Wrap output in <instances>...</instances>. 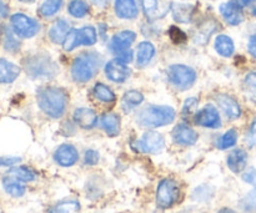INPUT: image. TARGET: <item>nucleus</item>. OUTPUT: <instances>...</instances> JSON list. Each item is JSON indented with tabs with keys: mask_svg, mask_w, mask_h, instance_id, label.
Instances as JSON below:
<instances>
[{
	"mask_svg": "<svg viewBox=\"0 0 256 213\" xmlns=\"http://www.w3.org/2000/svg\"><path fill=\"white\" fill-rule=\"evenodd\" d=\"M170 10L172 12V16L179 22H189L194 14V6L189 4H178L172 2Z\"/></svg>",
	"mask_w": 256,
	"mask_h": 213,
	"instance_id": "obj_27",
	"label": "nucleus"
},
{
	"mask_svg": "<svg viewBox=\"0 0 256 213\" xmlns=\"http://www.w3.org/2000/svg\"><path fill=\"white\" fill-rule=\"evenodd\" d=\"M176 117V111L165 105H148L136 115V121L140 126L155 129L172 124Z\"/></svg>",
	"mask_w": 256,
	"mask_h": 213,
	"instance_id": "obj_2",
	"label": "nucleus"
},
{
	"mask_svg": "<svg viewBox=\"0 0 256 213\" xmlns=\"http://www.w3.org/2000/svg\"><path fill=\"white\" fill-rule=\"evenodd\" d=\"M220 14L224 17L225 21L230 25H239L244 21L242 6L235 0L220 5Z\"/></svg>",
	"mask_w": 256,
	"mask_h": 213,
	"instance_id": "obj_16",
	"label": "nucleus"
},
{
	"mask_svg": "<svg viewBox=\"0 0 256 213\" xmlns=\"http://www.w3.org/2000/svg\"><path fill=\"white\" fill-rule=\"evenodd\" d=\"M70 31L69 24L66 22V20L59 19L52 25L49 30V37L52 42L55 44H62L65 40V37L68 36Z\"/></svg>",
	"mask_w": 256,
	"mask_h": 213,
	"instance_id": "obj_23",
	"label": "nucleus"
},
{
	"mask_svg": "<svg viewBox=\"0 0 256 213\" xmlns=\"http://www.w3.org/2000/svg\"><path fill=\"white\" fill-rule=\"evenodd\" d=\"M62 6V0H45L40 6L39 12L42 16L49 17L56 14Z\"/></svg>",
	"mask_w": 256,
	"mask_h": 213,
	"instance_id": "obj_33",
	"label": "nucleus"
},
{
	"mask_svg": "<svg viewBox=\"0 0 256 213\" xmlns=\"http://www.w3.org/2000/svg\"><path fill=\"white\" fill-rule=\"evenodd\" d=\"M248 50L252 54V56H254L256 59V34L252 35L249 37V42H248Z\"/></svg>",
	"mask_w": 256,
	"mask_h": 213,
	"instance_id": "obj_44",
	"label": "nucleus"
},
{
	"mask_svg": "<svg viewBox=\"0 0 256 213\" xmlns=\"http://www.w3.org/2000/svg\"><path fill=\"white\" fill-rule=\"evenodd\" d=\"M142 7V11L148 19L156 20L162 19L169 12L172 4L166 0H139Z\"/></svg>",
	"mask_w": 256,
	"mask_h": 213,
	"instance_id": "obj_12",
	"label": "nucleus"
},
{
	"mask_svg": "<svg viewBox=\"0 0 256 213\" xmlns=\"http://www.w3.org/2000/svg\"><path fill=\"white\" fill-rule=\"evenodd\" d=\"M248 141L250 142V145L255 144L256 142V120L252 124L249 130V134H248Z\"/></svg>",
	"mask_w": 256,
	"mask_h": 213,
	"instance_id": "obj_45",
	"label": "nucleus"
},
{
	"mask_svg": "<svg viewBox=\"0 0 256 213\" xmlns=\"http://www.w3.org/2000/svg\"><path fill=\"white\" fill-rule=\"evenodd\" d=\"M99 160H100V155L99 152L95 151V150H88V151L85 152L84 162L86 165H89V166H94V165H96L98 162H99Z\"/></svg>",
	"mask_w": 256,
	"mask_h": 213,
	"instance_id": "obj_39",
	"label": "nucleus"
},
{
	"mask_svg": "<svg viewBox=\"0 0 256 213\" xmlns=\"http://www.w3.org/2000/svg\"><path fill=\"white\" fill-rule=\"evenodd\" d=\"M100 126L109 136H116L120 134V117L115 112H106L100 117Z\"/></svg>",
	"mask_w": 256,
	"mask_h": 213,
	"instance_id": "obj_21",
	"label": "nucleus"
},
{
	"mask_svg": "<svg viewBox=\"0 0 256 213\" xmlns=\"http://www.w3.org/2000/svg\"><path fill=\"white\" fill-rule=\"evenodd\" d=\"M195 124L208 129H219L222 126V117L216 107L209 104L196 112Z\"/></svg>",
	"mask_w": 256,
	"mask_h": 213,
	"instance_id": "obj_10",
	"label": "nucleus"
},
{
	"mask_svg": "<svg viewBox=\"0 0 256 213\" xmlns=\"http://www.w3.org/2000/svg\"><path fill=\"white\" fill-rule=\"evenodd\" d=\"M252 14H254V15H255V16H256V7H255V9H254V10H252Z\"/></svg>",
	"mask_w": 256,
	"mask_h": 213,
	"instance_id": "obj_51",
	"label": "nucleus"
},
{
	"mask_svg": "<svg viewBox=\"0 0 256 213\" xmlns=\"http://www.w3.org/2000/svg\"><path fill=\"white\" fill-rule=\"evenodd\" d=\"M240 207L245 212H256V187L240 201Z\"/></svg>",
	"mask_w": 256,
	"mask_h": 213,
	"instance_id": "obj_36",
	"label": "nucleus"
},
{
	"mask_svg": "<svg viewBox=\"0 0 256 213\" xmlns=\"http://www.w3.org/2000/svg\"><path fill=\"white\" fill-rule=\"evenodd\" d=\"M218 213H236V212L232 209H222Z\"/></svg>",
	"mask_w": 256,
	"mask_h": 213,
	"instance_id": "obj_49",
	"label": "nucleus"
},
{
	"mask_svg": "<svg viewBox=\"0 0 256 213\" xmlns=\"http://www.w3.org/2000/svg\"><path fill=\"white\" fill-rule=\"evenodd\" d=\"M92 92H94V96L96 97V100L104 102V104H112V102L116 101V96H115L114 91L102 82L95 84Z\"/></svg>",
	"mask_w": 256,
	"mask_h": 213,
	"instance_id": "obj_29",
	"label": "nucleus"
},
{
	"mask_svg": "<svg viewBox=\"0 0 256 213\" xmlns=\"http://www.w3.org/2000/svg\"><path fill=\"white\" fill-rule=\"evenodd\" d=\"M54 160L62 167L74 166L79 160V152L72 144H62L54 152Z\"/></svg>",
	"mask_w": 256,
	"mask_h": 213,
	"instance_id": "obj_14",
	"label": "nucleus"
},
{
	"mask_svg": "<svg viewBox=\"0 0 256 213\" xmlns=\"http://www.w3.org/2000/svg\"><path fill=\"white\" fill-rule=\"evenodd\" d=\"M196 71L184 64H172L168 67V80L178 90H189L196 81Z\"/></svg>",
	"mask_w": 256,
	"mask_h": 213,
	"instance_id": "obj_5",
	"label": "nucleus"
},
{
	"mask_svg": "<svg viewBox=\"0 0 256 213\" xmlns=\"http://www.w3.org/2000/svg\"><path fill=\"white\" fill-rule=\"evenodd\" d=\"M22 69L6 59H0V84H12L19 77Z\"/></svg>",
	"mask_w": 256,
	"mask_h": 213,
	"instance_id": "obj_20",
	"label": "nucleus"
},
{
	"mask_svg": "<svg viewBox=\"0 0 256 213\" xmlns=\"http://www.w3.org/2000/svg\"><path fill=\"white\" fill-rule=\"evenodd\" d=\"M238 2H239L240 5H242V6H248V5H250L252 4V2H254L255 0H236Z\"/></svg>",
	"mask_w": 256,
	"mask_h": 213,
	"instance_id": "obj_47",
	"label": "nucleus"
},
{
	"mask_svg": "<svg viewBox=\"0 0 256 213\" xmlns=\"http://www.w3.org/2000/svg\"><path fill=\"white\" fill-rule=\"evenodd\" d=\"M118 60L122 61V62H124V64H128V62H132V52L130 51V50H125V51L120 52V54L118 55Z\"/></svg>",
	"mask_w": 256,
	"mask_h": 213,
	"instance_id": "obj_43",
	"label": "nucleus"
},
{
	"mask_svg": "<svg viewBox=\"0 0 256 213\" xmlns=\"http://www.w3.org/2000/svg\"><path fill=\"white\" fill-rule=\"evenodd\" d=\"M80 204L74 200H68V201H62L50 209L49 213H79Z\"/></svg>",
	"mask_w": 256,
	"mask_h": 213,
	"instance_id": "obj_32",
	"label": "nucleus"
},
{
	"mask_svg": "<svg viewBox=\"0 0 256 213\" xmlns=\"http://www.w3.org/2000/svg\"><path fill=\"white\" fill-rule=\"evenodd\" d=\"M69 104V95L62 87L45 86L38 91V105L45 115L52 119H60Z\"/></svg>",
	"mask_w": 256,
	"mask_h": 213,
	"instance_id": "obj_1",
	"label": "nucleus"
},
{
	"mask_svg": "<svg viewBox=\"0 0 256 213\" xmlns=\"http://www.w3.org/2000/svg\"><path fill=\"white\" fill-rule=\"evenodd\" d=\"M8 14H9V9H8L6 4L0 0V17H6Z\"/></svg>",
	"mask_w": 256,
	"mask_h": 213,
	"instance_id": "obj_46",
	"label": "nucleus"
},
{
	"mask_svg": "<svg viewBox=\"0 0 256 213\" xmlns=\"http://www.w3.org/2000/svg\"><path fill=\"white\" fill-rule=\"evenodd\" d=\"M155 55V46L149 41H142L138 46L136 65L138 67H145L152 60Z\"/></svg>",
	"mask_w": 256,
	"mask_h": 213,
	"instance_id": "obj_24",
	"label": "nucleus"
},
{
	"mask_svg": "<svg viewBox=\"0 0 256 213\" xmlns=\"http://www.w3.org/2000/svg\"><path fill=\"white\" fill-rule=\"evenodd\" d=\"M172 141L182 146H192L199 140V135L192 127L186 124H180L172 130Z\"/></svg>",
	"mask_w": 256,
	"mask_h": 213,
	"instance_id": "obj_13",
	"label": "nucleus"
},
{
	"mask_svg": "<svg viewBox=\"0 0 256 213\" xmlns=\"http://www.w3.org/2000/svg\"><path fill=\"white\" fill-rule=\"evenodd\" d=\"M130 74L132 71H130L129 66L118 59L112 60L105 65V76L110 81L116 82V84H124L130 77Z\"/></svg>",
	"mask_w": 256,
	"mask_h": 213,
	"instance_id": "obj_11",
	"label": "nucleus"
},
{
	"mask_svg": "<svg viewBox=\"0 0 256 213\" xmlns=\"http://www.w3.org/2000/svg\"><path fill=\"white\" fill-rule=\"evenodd\" d=\"M238 137H239V135H238L236 130L235 129L228 130V131L220 137L219 141H218V147H219L220 150L230 149V147L235 146V144L238 142Z\"/></svg>",
	"mask_w": 256,
	"mask_h": 213,
	"instance_id": "obj_35",
	"label": "nucleus"
},
{
	"mask_svg": "<svg viewBox=\"0 0 256 213\" xmlns=\"http://www.w3.org/2000/svg\"><path fill=\"white\" fill-rule=\"evenodd\" d=\"M215 50L219 55L224 57H230L235 51L234 41L228 35H219L215 39Z\"/></svg>",
	"mask_w": 256,
	"mask_h": 213,
	"instance_id": "obj_28",
	"label": "nucleus"
},
{
	"mask_svg": "<svg viewBox=\"0 0 256 213\" xmlns=\"http://www.w3.org/2000/svg\"><path fill=\"white\" fill-rule=\"evenodd\" d=\"M68 11L74 17H84L89 12V5L84 0H72L68 6Z\"/></svg>",
	"mask_w": 256,
	"mask_h": 213,
	"instance_id": "obj_34",
	"label": "nucleus"
},
{
	"mask_svg": "<svg viewBox=\"0 0 256 213\" xmlns=\"http://www.w3.org/2000/svg\"><path fill=\"white\" fill-rule=\"evenodd\" d=\"M4 47L10 52H16L20 49V42L16 37L12 35L10 30H5L4 34Z\"/></svg>",
	"mask_w": 256,
	"mask_h": 213,
	"instance_id": "obj_37",
	"label": "nucleus"
},
{
	"mask_svg": "<svg viewBox=\"0 0 256 213\" xmlns=\"http://www.w3.org/2000/svg\"><path fill=\"white\" fill-rule=\"evenodd\" d=\"M138 151L145 154H159L165 146V139L156 131H148L136 141Z\"/></svg>",
	"mask_w": 256,
	"mask_h": 213,
	"instance_id": "obj_9",
	"label": "nucleus"
},
{
	"mask_svg": "<svg viewBox=\"0 0 256 213\" xmlns=\"http://www.w3.org/2000/svg\"><path fill=\"white\" fill-rule=\"evenodd\" d=\"M170 37H172V40L174 42H176V44H180V42H184L185 40H186V35L184 34V32L182 31V30L179 29V27L176 26H172L170 27Z\"/></svg>",
	"mask_w": 256,
	"mask_h": 213,
	"instance_id": "obj_38",
	"label": "nucleus"
},
{
	"mask_svg": "<svg viewBox=\"0 0 256 213\" xmlns=\"http://www.w3.org/2000/svg\"><path fill=\"white\" fill-rule=\"evenodd\" d=\"M74 121L80 127H82V129L90 130L96 126L98 115L92 109H89V107H80V109L75 110Z\"/></svg>",
	"mask_w": 256,
	"mask_h": 213,
	"instance_id": "obj_18",
	"label": "nucleus"
},
{
	"mask_svg": "<svg viewBox=\"0 0 256 213\" xmlns=\"http://www.w3.org/2000/svg\"><path fill=\"white\" fill-rule=\"evenodd\" d=\"M98 41V34L96 30L92 26H84L82 29H72L68 34L66 39L64 40L62 45H64L65 51H72V50L76 49L80 45H94Z\"/></svg>",
	"mask_w": 256,
	"mask_h": 213,
	"instance_id": "obj_7",
	"label": "nucleus"
},
{
	"mask_svg": "<svg viewBox=\"0 0 256 213\" xmlns=\"http://www.w3.org/2000/svg\"><path fill=\"white\" fill-rule=\"evenodd\" d=\"M215 101L219 105L220 110L226 115L229 119L236 120L242 116V107L239 102L232 96L228 94H216L215 95Z\"/></svg>",
	"mask_w": 256,
	"mask_h": 213,
	"instance_id": "obj_15",
	"label": "nucleus"
},
{
	"mask_svg": "<svg viewBox=\"0 0 256 213\" xmlns=\"http://www.w3.org/2000/svg\"><path fill=\"white\" fill-rule=\"evenodd\" d=\"M20 1H22V2H30V1H32V0H20Z\"/></svg>",
	"mask_w": 256,
	"mask_h": 213,
	"instance_id": "obj_50",
	"label": "nucleus"
},
{
	"mask_svg": "<svg viewBox=\"0 0 256 213\" xmlns=\"http://www.w3.org/2000/svg\"><path fill=\"white\" fill-rule=\"evenodd\" d=\"M244 92L246 99L256 106V71L249 72L244 79Z\"/></svg>",
	"mask_w": 256,
	"mask_h": 213,
	"instance_id": "obj_30",
	"label": "nucleus"
},
{
	"mask_svg": "<svg viewBox=\"0 0 256 213\" xmlns=\"http://www.w3.org/2000/svg\"><path fill=\"white\" fill-rule=\"evenodd\" d=\"M24 69L28 76L34 80H50L59 72V67L54 60L42 52L28 57L24 62Z\"/></svg>",
	"mask_w": 256,
	"mask_h": 213,
	"instance_id": "obj_4",
	"label": "nucleus"
},
{
	"mask_svg": "<svg viewBox=\"0 0 256 213\" xmlns=\"http://www.w3.org/2000/svg\"><path fill=\"white\" fill-rule=\"evenodd\" d=\"M135 39H136V34L134 31H132V30H124V31H120L119 34H115L112 37L109 47L115 54H120V52L125 51V50H129V47L132 46Z\"/></svg>",
	"mask_w": 256,
	"mask_h": 213,
	"instance_id": "obj_17",
	"label": "nucleus"
},
{
	"mask_svg": "<svg viewBox=\"0 0 256 213\" xmlns=\"http://www.w3.org/2000/svg\"><path fill=\"white\" fill-rule=\"evenodd\" d=\"M92 2H94L95 5H98V6H105L108 2V0H92Z\"/></svg>",
	"mask_w": 256,
	"mask_h": 213,
	"instance_id": "obj_48",
	"label": "nucleus"
},
{
	"mask_svg": "<svg viewBox=\"0 0 256 213\" xmlns=\"http://www.w3.org/2000/svg\"><path fill=\"white\" fill-rule=\"evenodd\" d=\"M20 162L19 157H0V167L2 166H14Z\"/></svg>",
	"mask_w": 256,
	"mask_h": 213,
	"instance_id": "obj_42",
	"label": "nucleus"
},
{
	"mask_svg": "<svg viewBox=\"0 0 256 213\" xmlns=\"http://www.w3.org/2000/svg\"><path fill=\"white\" fill-rule=\"evenodd\" d=\"M180 199V187L176 181L164 179L159 182L156 189V204L160 209H170Z\"/></svg>",
	"mask_w": 256,
	"mask_h": 213,
	"instance_id": "obj_6",
	"label": "nucleus"
},
{
	"mask_svg": "<svg viewBox=\"0 0 256 213\" xmlns=\"http://www.w3.org/2000/svg\"><path fill=\"white\" fill-rule=\"evenodd\" d=\"M198 102L199 101H198V99H195V97H189V99L185 101L184 107H182V115L186 116V115H190L192 112H194L198 107Z\"/></svg>",
	"mask_w": 256,
	"mask_h": 213,
	"instance_id": "obj_40",
	"label": "nucleus"
},
{
	"mask_svg": "<svg viewBox=\"0 0 256 213\" xmlns=\"http://www.w3.org/2000/svg\"><path fill=\"white\" fill-rule=\"evenodd\" d=\"M228 167L234 174H240L248 165V152L242 149L232 150L226 159Z\"/></svg>",
	"mask_w": 256,
	"mask_h": 213,
	"instance_id": "obj_19",
	"label": "nucleus"
},
{
	"mask_svg": "<svg viewBox=\"0 0 256 213\" xmlns=\"http://www.w3.org/2000/svg\"><path fill=\"white\" fill-rule=\"evenodd\" d=\"M2 187H4L5 192L12 197H22L24 196L25 191H26L24 182L10 176V175H6L2 179Z\"/></svg>",
	"mask_w": 256,
	"mask_h": 213,
	"instance_id": "obj_25",
	"label": "nucleus"
},
{
	"mask_svg": "<svg viewBox=\"0 0 256 213\" xmlns=\"http://www.w3.org/2000/svg\"><path fill=\"white\" fill-rule=\"evenodd\" d=\"M8 175L15 177V179L20 180L22 182H32L36 179V174L29 167L19 166V167H12V170L8 171Z\"/></svg>",
	"mask_w": 256,
	"mask_h": 213,
	"instance_id": "obj_31",
	"label": "nucleus"
},
{
	"mask_svg": "<svg viewBox=\"0 0 256 213\" xmlns=\"http://www.w3.org/2000/svg\"><path fill=\"white\" fill-rule=\"evenodd\" d=\"M142 101H144V95L142 92L138 90H129L125 92L122 99V109L125 112H130L142 105Z\"/></svg>",
	"mask_w": 256,
	"mask_h": 213,
	"instance_id": "obj_26",
	"label": "nucleus"
},
{
	"mask_svg": "<svg viewBox=\"0 0 256 213\" xmlns=\"http://www.w3.org/2000/svg\"><path fill=\"white\" fill-rule=\"evenodd\" d=\"M242 180H244V182H246V184L252 185V186L256 187V170L249 169L246 172H244Z\"/></svg>",
	"mask_w": 256,
	"mask_h": 213,
	"instance_id": "obj_41",
	"label": "nucleus"
},
{
	"mask_svg": "<svg viewBox=\"0 0 256 213\" xmlns=\"http://www.w3.org/2000/svg\"><path fill=\"white\" fill-rule=\"evenodd\" d=\"M10 22H12V31L18 36L24 37V39H30V37L35 36L40 30V25L36 20L32 19L22 12H16L12 15L10 17Z\"/></svg>",
	"mask_w": 256,
	"mask_h": 213,
	"instance_id": "obj_8",
	"label": "nucleus"
},
{
	"mask_svg": "<svg viewBox=\"0 0 256 213\" xmlns=\"http://www.w3.org/2000/svg\"><path fill=\"white\" fill-rule=\"evenodd\" d=\"M115 12L122 19H135L138 6L135 0H115Z\"/></svg>",
	"mask_w": 256,
	"mask_h": 213,
	"instance_id": "obj_22",
	"label": "nucleus"
},
{
	"mask_svg": "<svg viewBox=\"0 0 256 213\" xmlns=\"http://www.w3.org/2000/svg\"><path fill=\"white\" fill-rule=\"evenodd\" d=\"M102 57L98 52H82L74 59L72 64V76L74 81L84 84L90 81L99 71Z\"/></svg>",
	"mask_w": 256,
	"mask_h": 213,
	"instance_id": "obj_3",
	"label": "nucleus"
}]
</instances>
